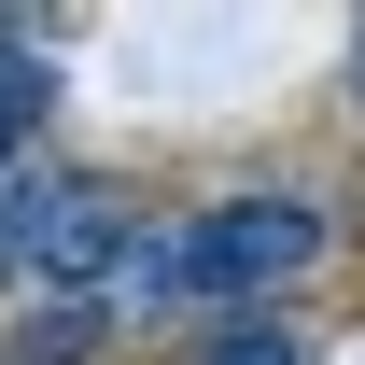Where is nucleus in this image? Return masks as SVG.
<instances>
[{"mask_svg":"<svg viewBox=\"0 0 365 365\" xmlns=\"http://www.w3.org/2000/svg\"><path fill=\"white\" fill-rule=\"evenodd\" d=\"M140 253V197L127 182H98V169H43V182H14V267H43V281H98L113 295V267Z\"/></svg>","mask_w":365,"mask_h":365,"instance_id":"nucleus-2","label":"nucleus"},{"mask_svg":"<svg viewBox=\"0 0 365 365\" xmlns=\"http://www.w3.org/2000/svg\"><path fill=\"white\" fill-rule=\"evenodd\" d=\"M182 365H309V337H295V323H267V309H239L225 337H197Z\"/></svg>","mask_w":365,"mask_h":365,"instance_id":"nucleus-3","label":"nucleus"},{"mask_svg":"<svg viewBox=\"0 0 365 365\" xmlns=\"http://www.w3.org/2000/svg\"><path fill=\"white\" fill-rule=\"evenodd\" d=\"M0 267H14V182H0Z\"/></svg>","mask_w":365,"mask_h":365,"instance_id":"nucleus-5","label":"nucleus"},{"mask_svg":"<svg viewBox=\"0 0 365 365\" xmlns=\"http://www.w3.org/2000/svg\"><path fill=\"white\" fill-rule=\"evenodd\" d=\"M309 267H323V211L309 197H211L169 239L182 295H281V281H309Z\"/></svg>","mask_w":365,"mask_h":365,"instance_id":"nucleus-1","label":"nucleus"},{"mask_svg":"<svg viewBox=\"0 0 365 365\" xmlns=\"http://www.w3.org/2000/svg\"><path fill=\"white\" fill-rule=\"evenodd\" d=\"M43 71H29V43H0V182H14V140H29V127H43Z\"/></svg>","mask_w":365,"mask_h":365,"instance_id":"nucleus-4","label":"nucleus"},{"mask_svg":"<svg viewBox=\"0 0 365 365\" xmlns=\"http://www.w3.org/2000/svg\"><path fill=\"white\" fill-rule=\"evenodd\" d=\"M351 98H365V29H351Z\"/></svg>","mask_w":365,"mask_h":365,"instance_id":"nucleus-6","label":"nucleus"}]
</instances>
